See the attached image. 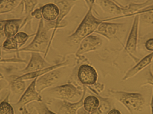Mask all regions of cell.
<instances>
[{
    "instance_id": "obj_1",
    "label": "cell",
    "mask_w": 153,
    "mask_h": 114,
    "mask_svg": "<svg viewBox=\"0 0 153 114\" xmlns=\"http://www.w3.org/2000/svg\"><path fill=\"white\" fill-rule=\"evenodd\" d=\"M93 7L88 8L87 13L76 30L68 36L67 38L68 41L78 44L85 38L94 33L102 22L117 19L116 17L105 19L96 18L93 13Z\"/></svg>"
},
{
    "instance_id": "obj_2",
    "label": "cell",
    "mask_w": 153,
    "mask_h": 114,
    "mask_svg": "<svg viewBox=\"0 0 153 114\" xmlns=\"http://www.w3.org/2000/svg\"><path fill=\"white\" fill-rule=\"evenodd\" d=\"M54 22L49 21L45 24L44 19L39 21L37 31L33 41L27 46L19 50V52H32L45 53L44 58L45 59L48 53V47L50 37H48V32L51 29H54Z\"/></svg>"
},
{
    "instance_id": "obj_3",
    "label": "cell",
    "mask_w": 153,
    "mask_h": 114,
    "mask_svg": "<svg viewBox=\"0 0 153 114\" xmlns=\"http://www.w3.org/2000/svg\"><path fill=\"white\" fill-rule=\"evenodd\" d=\"M95 3L104 12L119 19L135 15L144 7L143 3H132L123 6L113 0H95Z\"/></svg>"
},
{
    "instance_id": "obj_4",
    "label": "cell",
    "mask_w": 153,
    "mask_h": 114,
    "mask_svg": "<svg viewBox=\"0 0 153 114\" xmlns=\"http://www.w3.org/2000/svg\"><path fill=\"white\" fill-rule=\"evenodd\" d=\"M108 92L111 97L122 104L130 113H137L142 111L144 105L145 99L141 94L112 90H109Z\"/></svg>"
},
{
    "instance_id": "obj_5",
    "label": "cell",
    "mask_w": 153,
    "mask_h": 114,
    "mask_svg": "<svg viewBox=\"0 0 153 114\" xmlns=\"http://www.w3.org/2000/svg\"><path fill=\"white\" fill-rule=\"evenodd\" d=\"M48 92V95L53 98L74 103L82 98L83 90L82 92L74 85L67 84L53 88Z\"/></svg>"
},
{
    "instance_id": "obj_6",
    "label": "cell",
    "mask_w": 153,
    "mask_h": 114,
    "mask_svg": "<svg viewBox=\"0 0 153 114\" xmlns=\"http://www.w3.org/2000/svg\"><path fill=\"white\" fill-rule=\"evenodd\" d=\"M78 1L79 0H62L56 3V4L59 7L60 12L57 19L54 21V28L50 37L48 47V51L57 29L66 27V24H62V21L64 18L71 12L74 5L76 4V2Z\"/></svg>"
},
{
    "instance_id": "obj_7",
    "label": "cell",
    "mask_w": 153,
    "mask_h": 114,
    "mask_svg": "<svg viewBox=\"0 0 153 114\" xmlns=\"http://www.w3.org/2000/svg\"><path fill=\"white\" fill-rule=\"evenodd\" d=\"M59 69L53 70L38 78L36 81V89L39 94L46 89L53 86L57 82L61 76Z\"/></svg>"
},
{
    "instance_id": "obj_8",
    "label": "cell",
    "mask_w": 153,
    "mask_h": 114,
    "mask_svg": "<svg viewBox=\"0 0 153 114\" xmlns=\"http://www.w3.org/2000/svg\"><path fill=\"white\" fill-rule=\"evenodd\" d=\"M77 77L82 84L85 86H93L97 82L98 75L95 69L89 64H84L79 67Z\"/></svg>"
},
{
    "instance_id": "obj_9",
    "label": "cell",
    "mask_w": 153,
    "mask_h": 114,
    "mask_svg": "<svg viewBox=\"0 0 153 114\" xmlns=\"http://www.w3.org/2000/svg\"><path fill=\"white\" fill-rule=\"evenodd\" d=\"M102 40L97 36L91 35L85 38L80 42L79 48L76 53V56L98 50L102 45Z\"/></svg>"
},
{
    "instance_id": "obj_10",
    "label": "cell",
    "mask_w": 153,
    "mask_h": 114,
    "mask_svg": "<svg viewBox=\"0 0 153 114\" xmlns=\"http://www.w3.org/2000/svg\"><path fill=\"white\" fill-rule=\"evenodd\" d=\"M124 25V23L103 21L100 24L94 33L111 40L116 38Z\"/></svg>"
},
{
    "instance_id": "obj_11",
    "label": "cell",
    "mask_w": 153,
    "mask_h": 114,
    "mask_svg": "<svg viewBox=\"0 0 153 114\" xmlns=\"http://www.w3.org/2000/svg\"><path fill=\"white\" fill-rule=\"evenodd\" d=\"M86 87L83 86V94L82 98L77 102H68L65 100H59V106L57 108L56 113L63 114H76L78 110L83 107V100L85 95Z\"/></svg>"
},
{
    "instance_id": "obj_12",
    "label": "cell",
    "mask_w": 153,
    "mask_h": 114,
    "mask_svg": "<svg viewBox=\"0 0 153 114\" xmlns=\"http://www.w3.org/2000/svg\"><path fill=\"white\" fill-rule=\"evenodd\" d=\"M139 21L140 17L139 14H136L125 46V50L129 54H133L136 51Z\"/></svg>"
},
{
    "instance_id": "obj_13",
    "label": "cell",
    "mask_w": 153,
    "mask_h": 114,
    "mask_svg": "<svg viewBox=\"0 0 153 114\" xmlns=\"http://www.w3.org/2000/svg\"><path fill=\"white\" fill-rule=\"evenodd\" d=\"M52 64L48 63L42 57L39 53L32 52L31 59L28 64L22 72L24 73L33 72L40 70L52 66Z\"/></svg>"
},
{
    "instance_id": "obj_14",
    "label": "cell",
    "mask_w": 153,
    "mask_h": 114,
    "mask_svg": "<svg viewBox=\"0 0 153 114\" xmlns=\"http://www.w3.org/2000/svg\"><path fill=\"white\" fill-rule=\"evenodd\" d=\"M38 78L34 79L26 90L19 103L17 104L18 105H19L20 106H24L25 105L32 102H42V97L36 89V81Z\"/></svg>"
},
{
    "instance_id": "obj_15",
    "label": "cell",
    "mask_w": 153,
    "mask_h": 114,
    "mask_svg": "<svg viewBox=\"0 0 153 114\" xmlns=\"http://www.w3.org/2000/svg\"><path fill=\"white\" fill-rule=\"evenodd\" d=\"M41 7L43 19L46 21H55L57 19L60 11L56 4L48 3Z\"/></svg>"
},
{
    "instance_id": "obj_16",
    "label": "cell",
    "mask_w": 153,
    "mask_h": 114,
    "mask_svg": "<svg viewBox=\"0 0 153 114\" xmlns=\"http://www.w3.org/2000/svg\"><path fill=\"white\" fill-rule=\"evenodd\" d=\"M21 22V19H12L5 21L4 33L6 37L9 38L15 36L18 33Z\"/></svg>"
},
{
    "instance_id": "obj_17",
    "label": "cell",
    "mask_w": 153,
    "mask_h": 114,
    "mask_svg": "<svg viewBox=\"0 0 153 114\" xmlns=\"http://www.w3.org/2000/svg\"><path fill=\"white\" fill-rule=\"evenodd\" d=\"M100 104L98 97L90 95L84 99L83 107L85 111L88 113L94 114L98 109Z\"/></svg>"
},
{
    "instance_id": "obj_18",
    "label": "cell",
    "mask_w": 153,
    "mask_h": 114,
    "mask_svg": "<svg viewBox=\"0 0 153 114\" xmlns=\"http://www.w3.org/2000/svg\"><path fill=\"white\" fill-rule=\"evenodd\" d=\"M20 0H0V14L12 10Z\"/></svg>"
},
{
    "instance_id": "obj_19",
    "label": "cell",
    "mask_w": 153,
    "mask_h": 114,
    "mask_svg": "<svg viewBox=\"0 0 153 114\" xmlns=\"http://www.w3.org/2000/svg\"><path fill=\"white\" fill-rule=\"evenodd\" d=\"M100 104L97 111L94 114H108L111 109V104L107 98L98 96Z\"/></svg>"
},
{
    "instance_id": "obj_20",
    "label": "cell",
    "mask_w": 153,
    "mask_h": 114,
    "mask_svg": "<svg viewBox=\"0 0 153 114\" xmlns=\"http://www.w3.org/2000/svg\"><path fill=\"white\" fill-rule=\"evenodd\" d=\"M12 89L13 92L17 94H21L25 90V84L24 81L15 80L11 85Z\"/></svg>"
},
{
    "instance_id": "obj_21",
    "label": "cell",
    "mask_w": 153,
    "mask_h": 114,
    "mask_svg": "<svg viewBox=\"0 0 153 114\" xmlns=\"http://www.w3.org/2000/svg\"><path fill=\"white\" fill-rule=\"evenodd\" d=\"M25 11L28 18L38 4V0H24Z\"/></svg>"
},
{
    "instance_id": "obj_22",
    "label": "cell",
    "mask_w": 153,
    "mask_h": 114,
    "mask_svg": "<svg viewBox=\"0 0 153 114\" xmlns=\"http://www.w3.org/2000/svg\"><path fill=\"white\" fill-rule=\"evenodd\" d=\"M34 35L31 36H29L26 33L23 32H19L17 33L16 35L14 36L13 38L16 41V43L18 44H23L27 40V39L30 37L31 36H33Z\"/></svg>"
},
{
    "instance_id": "obj_23",
    "label": "cell",
    "mask_w": 153,
    "mask_h": 114,
    "mask_svg": "<svg viewBox=\"0 0 153 114\" xmlns=\"http://www.w3.org/2000/svg\"><path fill=\"white\" fill-rule=\"evenodd\" d=\"M3 46L4 48L8 50L17 49L18 48V44L16 43L14 38L12 37L9 38L4 41Z\"/></svg>"
},
{
    "instance_id": "obj_24",
    "label": "cell",
    "mask_w": 153,
    "mask_h": 114,
    "mask_svg": "<svg viewBox=\"0 0 153 114\" xmlns=\"http://www.w3.org/2000/svg\"><path fill=\"white\" fill-rule=\"evenodd\" d=\"M14 114L11 106L7 102H2L0 104V114Z\"/></svg>"
},
{
    "instance_id": "obj_25",
    "label": "cell",
    "mask_w": 153,
    "mask_h": 114,
    "mask_svg": "<svg viewBox=\"0 0 153 114\" xmlns=\"http://www.w3.org/2000/svg\"><path fill=\"white\" fill-rule=\"evenodd\" d=\"M39 104L37 107V110L38 112H40L39 113L43 114H55V113L53 112H51V111L49 110L48 107L45 105L44 104Z\"/></svg>"
},
{
    "instance_id": "obj_26",
    "label": "cell",
    "mask_w": 153,
    "mask_h": 114,
    "mask_svg": "<svg viewBox=\"0 0 153 114\" xmlns=\"http://www.w3.org/2000/svg\"><path fill=\"white\" fill-rule=\"evenodd\" d=\"M30 16L33 18H35L37 19L40 20L43 19L42 14V11H41V7L36 9L33 11L30 14Z\"/></svg>"
},
{
    "instance_id": "obj_27",
    "label": "cell",
    "mask_w": 153,
    "mask_h": 114,
    "mask_svg": "<svg viewBox=\"0 0 153 114\" xmlns=\"http://www.w3.org/2000/svg\"><path fill=\"white\" fill-rule=\"evenodd\" d=\"M146 49L149 51L153 52V38L148 39L145 44Z\"/></svg>"
},
{
    "instance_id": "obj_28",
    "label": "cell",
    "mask_w": 153,
    "mask_h": 114,
    "mask_svg": "<svg viewBox=\"0 0 153 114\" xmlns=\"http://www.w3.org/2000/svg\"><path fill=\"white\" fill-rule=\"evenodd\" d=\"M5 21H0V38L4 35V27Z\"/></svg>"
},
{
    "instance_id": "obj_29",
    "label": "cell",
    "mask_w": 153,
    "mask_h": 114,
    "mask_svg": "<svg viewBox=\"0 0 153 114\" xmlns=\"http://www.w3.org/2000/svg\"><path fill=\"white\" fill-rule=\"evenodd\" d=\"M146 84H149L153 86V74L151 69H149V77L147 78V81Z\"/></svg>"
},
{
    "instance_id": "obj_30",
    "label": "cell",
    "mask_w": 153,
    "mask_h": 114,
    "mask_svg": "<svg viewBox=\"0 0 153 114\" xmlns=\"http://www.w3.org/2000/svg\"><path fill=\"white\" fill-rule=\"evenodd\" d=\"M95 0H84L86 5L88 6V8L93 7L94 5L95 4Z\"/></svg>"
},
{
    "instance_id": "obj_31",
    "label": "cell",
    "mask_w": 153,
    "mask_h": 114,
    "mask_svg": "<svg viewBox=\"0 0 153 114\" xmlns=\"http://www.w3.org/2000/svg\"><path fill=\"white\" fill-rule=\"evenodd\" d=\"M108 114H121V113H120L119 110H117V109H112V110H111L110 111L108 112Z\"/></svg>"
},
{
    "instance_id": "obj_32",
    "label": "cell",
    "mask_w": 153,
    "mask_h": 114,
    "mask_svg": "<svg viewBox=\"0 0 153 114\" xmlns=\"http://www.w3.org/2000/svg\"><path fill=\"white\" fill-rule=\"evenodd\" d=\"M151 110H152V113L153 114V94L152 101H151Z\"/></svg>"
},
{
    "instance_id": "obj_33",
    "label": "cell",
    "mask_w": 153,
    "mask_h": 114,
    "mask_svg": "<svg viewBox=\"0 0 153 114\" xmlns=\"http://www.w3.org/2000/svg\"><path fill=\"white\" fill-rule=\"evenodd\" d=\"M1 89H2L1 85H0V90H1Z\"/></svg>"
},
{
    "instance_id": "obj_34",
    "label": "cell",
    "mask_w": 153,
    "mask_h": 114,
    "mask_svg": "<svg viewBox=\"0 0 153 114\" xmlns=\"http://www.w3.org/2000/svg\"><path fill=\"white\" fill-rule=\"evenodd\" d=\"M117 1H122V0H117Z\"/></svg>"
},
{
    "instance_id": "obj_35",
    "label": "cell",
    "mask_w": 153,
    "mask_h": 114,
    "mask_svg": "<svg viewBox=\"0 0 153 114\" xmlns=\"http://www.w3.org/2000/svg\"><path fill=\"white\" fill-rule=\"evenodd\" d=\"M0 55H1V51H0Z\"/></svg>"
},
{
    "instance_id": "obj_36",
    "label": "cell",
    "mask_w": 153,
    "mask_h": 114,
    "mask_svg": "<svg viewBox=\"0 0 153 114\" xmlns=\"http://www.w3.org/2000/svg\"><path fill=\"white\" fill-rule=\"evenodd\" d=\"M22 1H24V0H22Z\"/></svg>"
},
{
    "instance_id": "obj_37",
    "label": "cell",
    "mask_w": 153,
    "mask_h": 114,
    "mask_svg": "<svg viewBox=\"0 0 153 114\" xmlns=\"http://www.w3.org/2000/svg\"></svg>"
}]
</instances>
